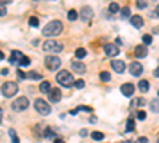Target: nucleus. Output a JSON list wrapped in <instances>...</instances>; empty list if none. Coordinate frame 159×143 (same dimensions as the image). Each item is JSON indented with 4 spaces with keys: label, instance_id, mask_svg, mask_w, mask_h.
Returning a JSON list of instances; mask_svg holds the SVG:
<instances>
[{
    "label": "nucleus",
    "instance_id": "nucleus-1",
    "mask_svg": "<svg viewBox=\"0 0 159 143\" xmlns=\"http://www.w3.org/2000/svg\"><path fill=\"white\" fill-rule=\"evenodd\" d=\"M62 29H64V24L61 21H51L45 25L42 32H43L45 37H56L62 32Z\"/></svg>",
    "mask_w": 159,
    "mask_h": 143
},
{
    "label": "nucleus",
    "instance_id": "nucleus-2",
    "mask_svg": "<svg viewBox=\"0 0 159 143\" xmlns=\"http://www.w3.org/2000/svg\"><path fill=\"white\" fill-rule=\"evenodd\" d=\"M56 80H57V83L62 84L64 87L73 86V76H72V73H70L69 70H61V72L57 73V76H56Z\"/></svg>",
    "mask_w": 159,
    "mask_h": 143
},
{
    "label": "nucleus",
    "instance_id": "nucleus-3",
    "mask_svg": "<svg viewBox=\"0 0 159 143\" xmlns=\"http://www.w3.org/2000/svg\"><path fill=\"white\" fill-rule=\"evenodd\" d=\"M43 51L45 53H61L62 43H59L57 40H46L43 43Z\"/></svg>",
    "mask_w": 159,
    "mask_h": 143
},
{
    "label": "nucleus",
    "instance_id": "nucleus-4",
    "mask_svg": "<svg viewBox=\"0 0 159 143\" xmlns=\"http://www.w3.org/2000/svg\"><path fill=\"white\" fill-rule=\"evenodd\" d=\"M34 107L35 110L40 113V114H43V116H48L51 113V107H49V103H46L43 99H37L35 103H34Z\"/></svg>",
    "mask_w": 159,
    "mask_h": 143
},
{
    "label": "nucleus",
    "instance_id": "nucleus-5",
    "mask_svg": "<svg viewBox=\"0 0 159 143\" xmlns=\"http://www.w3.org/2000/svg\"><path fill=\"white\" fill-rule=\"evenodd\" d=\"M16 91H18V84L13 83V81H7L2 86V94L5 97H13V96L16 94Z\"/></svg>",
    "mask_w": 159,
    "mask_h": 143
},
{
    "label": "nucleus",
    "instance_id": "nucleus-6",
    "mask_svg": "<svg viewBox=\"0 0 159 143\" xmlns=\"http://www.w3.org/2000/svg\"><path fill=\"white\" fill-rule=\"evenodd\" d=\"M45 65H46L48 70L54 72V70H57V69L61 67V59H59L57 56H48V57L45 59Z\"/></svg>",
    "mask_w": 159,
    "mask_h": 143
},
{
    "label": "nucleus",
    "instance_id": "nucleus-7",
    "mask_svg": "<svg viewBox=\"0 0 159 143\" xmlns=\"http://www.w3.org/2000/svg\"><path fill=\"white\" fill-rule=\"evenodd\" d=\"M13 110L15 111H24L25 108L29 107V99L27 97H19V99H16L15 102H13Z\"/></svg>",
    "mask_w": 159,
    "mask_h": 143
},
{
    "label": "nucleus",
    "instance_id": "nucleus-8",
    "mask_svg": "<svg viewBox=\"0 0 159 143\" xmlns=\"http://www.w3.org/2000/svg\"><path fill=\"white\" fill-rule=\"evenodd\" d=\"M129 72H130V75H134V76H140L142 72H143L142 64L140 62H132L130 65H129Z\"/></svg>",
    "mask_w": 159,
    "mask_h": 143
},
{
    "label": "nucleus",
    "instance_id": "nucleus-9",
    "mask_svg": "<svg viewBox=\"0 0 159 143\" xmlns=\"http://www.w3.org/2000/svg\"><path fill=\"white\" fill-rule=\"evenodd\" d=\"M103 51H105V54H107V56H110V57H113V56H116V54L119 53L118 46H116V45H113V43L105 45V46H103Z\"/></svg>",
    "mask_w": 159,
    "mask_h": 143
},
{
    "label": "nucleus",
    "instance_id": "nucleus-10",
    "mask_svg": "<svg viewBox=\"0 0 159 143\" xmlns=\"http://www.w3.org/2000/svg\"><path fill=\"white\" fill-rule=\"evenodd\" d=\"M48 96H49V100L51 102H54V103H57L61 99H62V92H61V89H51L49 92H48Z\"/></svg>",
    "mask_w": 159,
    "mask_h": 143
},
{
    "label": "nucleus",
    "instance_id": "nucleus-11",
    "mask_svg": "<svg viewBox=\"0 0 159 143\" xmlns=\"http://www.w3.org/2000/svg\"><path fill=\"white\" fill-rule=\"evenodd\" d=\"M111 69L116 72V73H123L126 70V64L123 60H113L111 62Z\"/></svg>",
    "mask_w": 159,
    "mask_h": 143
},
{
    "label": "nucleus",
    "instance_id": "nucleus-12",
    "mask_svg": "<svg viewBox=\"0 0 159 143\" xmlns=\"http://www.w3.org/2000/svg\"><path fill=\"white\" fill-rule=\"evenodd\" d=\"M134 84H130V83H126L121 86V92L126 96V97H130V96H134Z\"/></svg>",
    "mask_w": 159,
    "mask_h": 143
},
{
    "label": "nucleus",
    "instance_id": "nucleus-13",
    "mask_svg": "<svg viewBox=\"0 0 159 143\" xmlns=\"http://www.w3.org/2000/svg\"><path fill=\"white\" fill-rule=\"evenodd\" d=\"M134 54H135L137 57H147V54H148L147 46H145V45H139V46H135Z\"/></svg>",
    "mask_w": 159,
    "mask_h": 143
},
{
    "label": "nucleus",
    "instance_id": "nucleus-14",
    "mask_svg": "<svg viewBox=\"0 0 159 143\" xmlns=\"http://www.w3.org/2000/svg\"><path fill=\"white\" fill-rule=\"evenodd\" d=\"M22 57H24V54L21 53V51H13L11 57H10V64H19Z\"/></svg>",
    "mask_w": 159,
    "mask_h": 143
},
{
    "label": "nucleus",
    "instance_id": "nucleus-15",
    "mask_svg": "<svg viewBox=\"0 0 159 143\" xmlns=\"http://www.w3.org/2000/svg\"><path fill=\"white\" fill-rule=\"evenodd\" d=\"M130 24L134 25L135 29H140V27H143V19H142V16H139V15H134L130 18Z\"/></svg>",
    "mask_w": 159,
    "mask_h": 143
},
{
    "label": "nucleus",
    "instance_id": "nucleus-16",
    "mask_svg": "<svg viewBox=\"0 0 159 143\" xmlns=\"http://www.w3.org/2000/svg\"><path fill=\"white\" fill-rule=\"evenodd\" d=\"M72 70L80 73V75H83L86 72V67H84V64H81V62H72Z\"/></svg>",
    "mask_w": 159,
    "mask_h": 143
},
{
    "label": "nucleus",
    "instance_id": "nucleus-17",
    "mask_svg": "<svg viewBox=\"0 0 159 143\" xmlns=\"http://www.w3.org/2000/svg\"><path fill=\"white\" fill-rule=\"evenodd\" d=\"M91 16H92V10H91L89 7H83V10H81V18H83V21H89Z\"/></svg>",
    "mask_w": 159,
    "mask_h": 143
},
{
    "label": "nucleus",
    "instance_id": "nucleus-18",
    "mask_svg": "<svg viewBox=\"0 0 159 143\" xmlns=\"http://www.w3.org/2000/svg\"><path fill=\"white\" fill-rule=\"evenodd\" d=\"M139 89L142 91V92H147V91L150 89V83H148L147 80H142V81L139 83Z\"/></svg>",
    "mask_w": 159,
    "mask_h": 143
},
{
    "label": "nucleus",
    "instance_id": "nucleus-19",
    "mask_svg": "<svg viewBox=\"0 0 159 143\" xmlns=\"http://www.w3.org/2000/svg\"><path fill=\"white\" fill-rule=\"evenodd\" d=\"M40 91H42V92H49V91H51V84L48 81H42V83H40Z\"/></svg>",
    "mask_w": 159,
    "mask_h": 143
},
{
    "label": "nucleus",
    "instance_id": "nucleus-20",
    "mask_svg": "<svg viewBox=\"0 0 159 143\" xmlns=\"http://www.w3.org/2000/svg\"><path fill=\"white\" fill-rule=\"evenodd\" d=\"M27 78H29V80L37 81V80H42V75L37 73V72H29V73H27Z\"/></svg>",
    "mask_w": 159,
    "mask_h": 143
},
{
    "label": "nucleus",
    "instance_id": "nucleus-21",
    "mask_svg": "<svg viewBox=\"0 0 159 143\" xmlns=\"http://www.w3.org/2000/svg\"><path fill=\"white\" fill-rule=\"evenodd\" d=\"M150 107H151V110H153L154 113H159V100H157V99L151 100V102H150Z\"/></svg>",
    "mask_w": 159,
    "mask_h": 143
},
{
    "label": "nucleus",
    "instance_id": "nucleus-22",
    "mask_svg": "<svg viewBox=\"0 0 159 143\" xmlns=\"http://www.w3.org/2000/svg\"><path fill=\"white\" fill-rule=\"evenodd\" d=\"M8 134H10V138H11V141H13V143H19V137L16 135V132L13 131V129H10Z\"/></svg>",
    "mask_w": 159,
    "mask_h": 143
},
{
    "label": "nucleus",
    "instance_id": "nucleus-23",
    "mask_svg": "<svg viewBox=\"0 0 159 143\" xmlns=\"http://www.w3.org/2000/svg\"><path fill=\"white\" fill-rule=\"evenodd\" d=\"M127 131H129V132L135 131V121H134V118H129V119H127Z\"/></svg>",
    "mask_w": 159,
    "mask_h": 143
},
{
    "label": "nucleus",
    "instance_id": "nucleus-24",
    "mask_svg": "<svg viewBox=\"0 0 159 143\" xmlns=\"http://www.w3.org/2000/svg\"><path fill=\"white\" fill-rule=\"evenodd\" d=\"M100 80H102L103 83H107V81L111 80V75H110L108 72H102V73H100Z\"/></svg>",
    "mask_w": 159,
    "mask_h": 143
},
{
    "label": "nucleus",
    "instance_id": "nucleus-25",
    "mask_svg": "<svg viewBox=\"0 0 159 143\" xmlns=\"http://www.w3.org/2000/svg\"><path fill=\"white\" fill-rule=\"evenodd\" d=\"M75 56H76L78 59H83V57L86 56V49H84V48H78L76 53H75Z\"/></svg>",
    "mask_w": 159,
    "mask_h": 143
},
{
    "label": "nucleus",
    "instance_id": "nucleus-26",
    "mask_svg": "<svg viewBox=\"0 0 159 143\" xmlns=\"http://www.w3.org/2000/svg\"><path fill=\"white\" fill-rule=\"evenodd\" d=\"M67 18H69V21H75V19L78 18V13H76L75 10H70V11L67 13Z\"/></svg>",
    "mask_w": 159,
    "mask_h": 143
},
{
    "label": "nucleus",
    "instance_id": "nucleus-27",
    "mask_svg": "<svg viewBox=\"0 0 159 143\" xmlns=\"http://www.w3.org/2000/svg\"><path fill=\"white\" fill-rule=\"evenodd\" d=\"M43 137H54V132H52V129L45 127V129H43Z\"/></svg>",
    "mask_w": 159,
    "mask_h": 143
},
{
    "label": "nucleus",
    "instance_id": "nucleus-28",
    "mask_svg": "<svg viewBox=\"0 0 159 143\" xmlns=\"http://www.w3.org/2000/svg\"><path fill=\"white\" fill-rule=\"evenodd\" d=\"M142 40H143V43H145V45H151L153 37H151V35H143V37H142Z\"/></svg>",
    "mask_w": 159,
    "mask_h": 143
},
{
    "label": "nucleus",
    "instance_id": "nucleus-29",
    "mask_svg": "<svg viewBox=\"0 0 159 143\" xmlns=\"http://www.w3.org/2000/svg\"><path fill=\"white\" fill-rule=\"evenodd\" d=\"M132 103H134V105H139V107H143L147 102H145V99L140 97V99H134V102H132Z\"/></svg>",
    "mask_w": 159,
    "mask_h": 143
},
{
    "label": "nucleus",
    "instance_id": "nucleus-30",
    "mask_svg": "<svg viewBox=\"0 0 159 143\" xmlns=\"http://www.w3.org/2000/svg\"><path fill=\"white\" fill-rule=\"evenodd\" d=\"M29 64H30V60H29V57H27V56H24V57L21 59V62H19V65H22V67H27V65H29Z\"/></svg>",
    "mask_w": 159,
    "mask_h": 143
},
{
    "label": "nucleus",
    "instance_id": "nucleus-31",
    "mask_svg": "<svg viewBox=\"0 0 159 143\" xmlns=\"http://www.w3.org/2000/svg\"><path fill=\"white\" fill-rule=\"evenodd\" d=\"M129 13H130L129 7H124V8L121 10V18H129Z\"/></svg>",
    "mask_w": 159,
    "mask_h": 143
},
{
    "label": "nucleus",
    "instance_id": "nucleus-32",
    "mask_svg": "<svg viewBox=\"0 0 159 143\" xmlns=\"http://www.w3.org/2000/svg\"><path fill=\"white\" fill-rule=\"evenodd\" d=\"M118 11H119V5L115 3V2L110 3V13H118Z\"/></svg>",
    "mask_w": 159,
    "mask_h": 143
},
{
    "label": "nucleus",
    "instance_id": "nucleus-33",
    "mask_svg": "<svg viewBox=\"0 0 159 143\" xmlns=\"http://www.w3.org/2000/svg\"><path fill=\"white\" fill-rule=\"evenodd\" d=\"M94 140H103V134L102 132H92V135H91Z\"/></svg>",
    "mask_w": 159,
    "mask_h": 143
},
{
    "label": "nucleus",
    "instance_id": "nucleus-34",
    "mask_svg": "<svg viewBox=\"0 0 159 143\" xmlns=\"http://www.w3.org/2000/svg\"><path fill=\"white\" fill-rule=\"evenodd\" d=\"M73 86H75L76 89H81V87H84V81H83V80H78V81L73 83Z\"/></svg>",
    "mask_w": 159,
    "mask_h": 143
},
{
    "label": "nucleus",
    "instance_id": "nucleus-35",
    "mask_svg": "<svg viewBox=\"0 0 159 143\" xmlns=\"http://www.w3.org/2000/svg\"><path fill=\"white\" fill-rule=\"evenodd\" d=\"M29 24H30V25H34V27H37V25H38V18H35V16H34V18H30V19H29Z\"/></svg>",
    "mask_w": 159,
    "mask_h": 143
},
{
    "label": "nucleus",
    "instance_id": "nucleus-36",
    "mask_svg": "<svg viewBox=\"0 0 159 143\" xmlns=\"http://www.w3.org/2000/svg\"><path fill=\"white\" fill-rule=\"evenodd\" d=\"M137 118L143 121L145 118H147V113H145V111H142V110H140V111H137Z\"/></svg>",
    "mask_w": 159,
    "mask_h": 143
},
{
    "label": "nucleus",
    "instance_id": "nucleus-37",
    "mask_svg": "<svg viewBox=\"0 0 159 143\" xmlns=\"http://www.w3.org/2000/svg\"><path fill=\"white\" fill-rule=\"evenodd\" d=\"M18 78H19V80H25V78H27V75H25L22 70H18Z\"/></svg>",
    "mask_w": 159,
    "mask_h": 143
},
{
    "label": "nucleus",
    "instance_id": "nucleus-38",
    "mask_svg": "<svg viewBox=\"0 0 159 143\" xmlns=\"http://www.w3.org/2000/svg\"><path fill=\"white\" fill-rule=\"evenodd\" d=\"M147 5H148V3L143 2V0H139V2H137V7H139V8H147Z\"/></svg>",
    "mask_w": 159,
    "mask_h": 143
},
{
    "label": "nucleus",
    "instance_id": "nucleus-39",
    "mask_svg": "<svg viewBox=\"0 0 159 143\" xmlns=\"http://www.w3.org/2000/svg\"><path fill=\"white\" fill-rule=\"evenodd\" d=\"M5 15H7V7L0 5V16H5Z\"/></svg>",
    "mask_w": 159,
    "mask_h": 143
},
{
    "label": "nucleus",
    "instance_id": "nucleus-40",
    "mask_svg": "<svg viewBox=\"0 0 159 143\" xmlns=\"http://www.w3.org/2000/svg\"><path fill=\"white\" fill-rule=\"evenodd\" d=\"M135 143H148V138L147 137H140V138H137Z\"/></svg>",
    "mask_w": 159,
    "mask_h": 143
},
{
    "label": "nucleus",
    "instance_id": "nucleus-41",
    "mask_svg": "<svg viewBox=\"0 0 159 143\" xmlns=\"http://www.w3.org/2000/svg\"><path fill=\"white\" fill-rule=\"evenodd\" d=\"M80 135H81V137H86V135H88V132L83 129V131H80Z\"/></svg>",
    "mask_w": 159,
    "mask_h": 143
},
{
    "label": "nucleus",
    "instance_id": "nucleus-42",
    "mask_svg": "<svg viewBox=\"0 0 159 143\" xmlns=\"http://www.w3.org/2000/svg\"><path fill=\"white\" fill-rule=\"evenodd\" d=\"M54 143H64L62 138H54Z\"/></svg>",
    "mask_w": 159,
    "mask_h": 143
},
{
    "label": "nucleus",
    "instance_id": "nucleus-43",
    "mask_svg": "<svg viewBox=\"0 0 159 143\" xmlns=\"http://www.w3.org/2000/svg\"><path fill=\"white\" fill-rule=\"evenodd\" d=\"M154 15H156V16H159V5H157V7H156V10H154Z\"/></svg>",
    "mask_w": 159,
    "mask_h": 143
},
{
    "label": "nucleus",
    "instance_id": "nucleus-44",
    "mask_svg": "<svg viewBox=\"0 0 159 143\" xmlns=\"http://www.w3.org/2000/svg\"><path fill=\"white\" fill-rule=\"evenodd\" d=\"M121 43H123L121 38H116V46H118V45H121Z\"/></svg>",
    "mask_w": 159,
    "mask_h": 143
},
{
    "label": "nucleus",
    "instance_id": "nucleus-45",
    "mask_svg": "<svg viewBox=\"0 0 159 143\" xmlns=\"http://www.w3.org/2000/svg\"><path fill=\"white\" fill-rule=\"evenodd\" d=\"M154 76H157V78H159V67L154 70Z\"/></svg>",
    "mask_w": 159,
    "mask_h": 143
},
{
    "label": "nucleus",
    "instance_id": "nucleus-46",
    "mask_svg": "<svg viewBox=\"0 0 159 143\" xmlns=\"http://www.w3.org/2000/svg\"><path fill=\"white\" fill-rule=\"evenodd\" d=\"M2 75H8V69H3L2 70Z\"/></svg>",
    "mask_w": 159,
    "mask_h": 143
},
{
    "label": "nucleus",
    "instance_id": "nucleus-47",
    "mask_svg": "<svg viewBox=\"0 0 159 143\" xmlns=\"http://www.w3.org/2000/svg\"><path fill=\"white\" fill-rule=\"evenodd\" d=\"M2 118H3V111H2V108H0V121H2Z\"/></svg>",
    "mask_w": 159,
    "mask_h": 143
},
{
    "label": "nucleus",
    "instance_id": "nucleus-48",
    "mask_svg": "<svg viewBox=\"0 0 159 143\" xmlns=\"http://www.w3.org/2000/svg\"><path fill=\"white\" fill-rule=\"evenodd\" d=\"M3 57H5V56H3V53L0 51V60H3Z\"/></svg>",
    "mask_w": 159,
    "mask_h": 143
},
{
    "label": "nucleus",
    "instance_id": "nucleus-49",
    "mask_svg": "<svg viewBox=\"0 0 159 143\" xmlns=\"http://www.w3.org/2000/svg\"><path fill=\"white\" fill-rule=\"evenodd\" d=\"M156 143H159V138H157V141H156Z\"/></svg>",
    "mask_w": 159,
    "mask_h": 143
},
{
    "label": "nucleus",
    "instance_id": "nucleus-50",
    "mask_svg": "<svg viewBox=\"0 0 159 143\" xmlns=\"http://www.w3.org/2000/svg\"><path fill=\"white\" fill-rule=\"evenodd\" d=\"M157 96H159V91H157Z\"/></svg>",
    "mask_w": 159,
    "mask_h": 143
}]
</instances>
